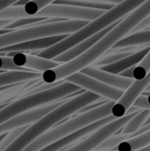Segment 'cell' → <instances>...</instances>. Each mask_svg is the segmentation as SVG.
<instances>
[{
    "instance_id": "1",
    "label": "cell",
    "mask_w": 150,
    "mask_h": 151,
    "mask_svg": "<svg viewBox=\"0 0 150 151\" xmlns=\"http://www.w3.org/2000/svg\"><path fill=\"white\" fill-rule=\"evenodd\" d=\"M150 16V0H147L95 42L87 51L74 59L64 63L55 68L42 73L43 82L50 84L66 79L67 77L80 72L82 69L95 63L120 40L128 35L142 21Z\"/></svg>"
},
{
    "instance_id": "2",
    "label": "cell",
    "mask_w": 150,
    "mask_h": 151,
    "mask_svg": "<svg viewBox=\"0 0 150 151\" xmlns=\"http://www.w3.org/2000/svg\"><path fill=\"white\" fill-rule=\"evenodd\" d=\"M101 99V96L90 91H84L79 96L67 99L63 104L54 109L35 123L29 126L7 149L4 151H23L40 136L50 130L54 126L79 112L83 108L91 105Z\"/></svg>"
},
{
    "instance_id": "3",
    "label": "cell",
    "mask_w": 150,
    "mask_h": 151,
    "mask_svg": "<svg viewBox=\"0 0 150 151\" xmlns=\"http://www.w3.org/2000/svg\"><path fill=\"white\" fill-rule=\"evenodd\" d=\"M146 1L147 0H124L121 3L115 4L113 8L105 11L102 15L90 21L81 29L68 35L66 38L53 46L42 50L37 53L36 56L47 59H53L83 40L92 36L93 35L114 24L116 21L129 15Z\"/></svg>"
},
{
    "instance_id": "4",
    "label": "cell",
    "mask_w": 150,
    "mask_h": 151,
    "mask_svg": "<svg viewBox=\"0 0 150 151\" xmlns=\"http://www.w3.org/2000/svg\"><path fill=\"white\" fill-rule=\"evenodd\" d=\"M117 102L109 101L100 106L80 113L73 119L54 127L36 139L23 151H39L46 146L66 137L96 121L103 119L112 115V107Z\"/></svg>"
},
{
    "instance_id": "5",
    "label": "cell",
    "mask_w": 150,
    "mask_h": 151,
    "mask_svg": "<svg viewBox=\"0 0 150 151\" xmlns=\"http://www.w3.org/2000/svg\"><path fill=\"white\" fill-rule=\"evenodd\" d=\"M82 90L84 91L80 87L65 81L63 83L49 89L27 95L0 110V126L20 113L55 103L76 92H82Z\"/></svg>"
},
{
    "instance_id": "6",
    "label": "cell",
    "mask_w": 150,
    "mask_h": 151,
    "mask_svg": "<svg viewBox=\"0 0 150 151\" xmlns=\"http://www.w3.org/2000/svg\"><path fill=\"white\" fill-rule=\"evenodd\" d=\"M89 22L85 20L66 19L42 25H32L21 29L12 30L0 35V50L30 40L45 38L60 35H72Z\"/></svg>"
},
{
    "instance_id": "7",
    "label": "cell",
    "mask_w": 150,
    "mask_h": 151,
    "mask_svg": "<svg viewBox=\"0 0 150 151\" xmlns=\"http://www.w3.org/2000/svg\"><path fill=\"white\" fill-rule=\"evenodd\" d=\"M141 111H142L141 109L132 106L124 117L118 119L117 120L102 127L101 128H99L96 131H95L94 133H92V134L88 135L86 139H84L78 144L64 151L95 150L102 143H103L107 139H109L111 136L114 135V134H116L119 130H121L134 116H136Z\"/></svg>"
},
{
    "instance_id": "8",
    "label": "cell",
    "mask_w": 150,
    "mask_h": 151,
    "mask_svg": "<svg viewBox=\"0 0 150 151\" xmlns=\"http://www.w3.org/2000/svg\"><path fill=\"white\" fill-rule=\"evenodd\" d=\"M105 11L83 8L68 4H51L38 12L34 17L41 18H59L64 19L92 21L102 15Z\"/></svg>"
},
{
    "instance_id": "9",
    "label": "cell",
    "mask_w": 150,
    "mask_h": 151,
    "mask_svg": "<svg viewBox=\"0 0 150 151\" xmlns=\"http://www.w3.org/2000/svg\"><path fill=\"white\" fill-rule=\"evenodd\" d=\"M65 81L77 85L86 91H90L100 96L101 97L109 99L110 101L118 102L125 93L124 90L107 85L95 78L82 73L81 72L76 73L67 77L66 79H65Z\"/></svg>"
},
{
    "instance_id": "10",
    "label": "cell",
    "mask_w": 150,
    "mask_h": 151,
    "mask_svg": "<svg viewBox=\"0 0 150 151\" xmlns=\"http://www.w3.org/2000/svg\"><path fill=\"white\" fill-rule=\"evenodd\" d=\"M65 101H58V102L57 101L55 103H52L44 106H41L38 108H34L33 110L25 111L23 113H20L15 116L14 118L9 119L8 121H6L5 123L0 126V134L9 133L10 131L21 127L31 126V124L35 123L43 116H45L46 114H48L54 109L63 104Z\"/></svg>"
},
{
    "instance_id": "11",
    "label": "cell",
    "mask_w": 150,
    "mask_h": 151,
    "mask_svg": "<svg viewBox=\"0 0 150 151\" xmlns=\"http://www.w3.org/2000/svg\"><path fill=\"white\" fill-rule=\"evenodd\" d=\"M150 85V72L147 76L141 81H134L133 83L125 91L123 96L112 107V116L117 119L124 117L128 110L133 106L136 99L143 94Z\"/></svg>"
},
{
    "instance_id": "12",
    "label": "cell",
    "mask_w": 150,
    "mask_h": 151,
    "mask_svg": "<svg viewBox=\"0 0 150 151\" xmlns=\"http://www.w3.org/2000/svg\"><path fill=\"white\" fill-rule=\"evenodd\" d=\"M118 119L114 116H110L108 118H105L103 119H101L99 121H96L66 137H64L48 146H46L45 148L40 150L39 151H58L61 150L62 149L65 148V147H68L69 145H72V143H74L75 142H77L78 140H80L82 139L84 136H87L89 134L91 133H94L95 131H96L97 129L101 128L102 127L109 124V123H111L115 120H117Z\"/></svg>"
},
{
    "instance_id": "13",
    "label": "cell",
    "mask_w": 150,
    "mask_h": 151,
    "mask_svg": "<svg viewBox=\"0 0 150 151\" xmlns=\"http://www.w3.org/2000/svg\"><path fill=\"white\" fill-rule=\"evenodd\" d=\"M15 65L19 67L27 68L38 73H44L50 69L60 65V63L52 59L43 58L38 56L30 55L23 52H9L7 57H11Z\"/></svg>"
},
{
    "instance_id": "14",
    "label": "cell",
    "mask_w": 150,
    "mask_h": 151,
    "mask_svg": "<svg viewBox=\"0 0 150 151\" xmlns=\"http://www.w3.org/2000/svg\"><path fill=\"white\" fill-rule=\"evenodd\" d=\"M122 20V19H121ZM121 20H118L116 21L114 24L109 26L108 27L101 30L100 32L93 35L92 36L83 40L82 42H79L78 44H76L75 46L72 47L71 49H69L68 50L65 51L64 53L58 55L57 57L54 58L52 60L58 62V63H66L69 62L72 59H74L75 58L79 57L80 55H81L82 53H84L85 51H87L89 48H91L95 42H97L103 36H104L109 31H111L114 27H116Z\"/></svg>"
},
{
    "instance_id": "15",
    "label": "cell",
    "mask_w": 150,
    "mask_h": 151,
    "mask_svg": "<svg viewBox=\"0 0 150 151\" xmlns=\"http://www.w3.org/2000/svg\"><path fill=\"white\" fill-rule=\"evenodd\" d=\"M82 73L88 75L92 78H95L107 85H110L111 87L117 88L121 90H127L128 88L135 81L134 79L123 77L119 74H114L106 71H103L100 68L95 67V66H87L86 68L82 69L80 71Z\"/></svg>"
},
{
    "instance_id": "16",
    "label": "cell",
    "mask_w": 150,
    "mask_h": 151,
    "mask_svg": "<svg viewBox=\"0 0 150 151\" xmlns=\"http://www.w3.org/2000/svg\"><path fill=\"white\" fill-rule=\"evenodd\" d=\"M68 35H60L55 36H50L45 38H39L34 40H30L19 44L9 46L0 50V53L3 52H22L27 50H45L53 46L54 44L61 42L66 38Z\"/></svg>"
},
{
    "instance_id": "17",
    "label": "cell",
    "mask_w": 150,
    "mask_h": 151,
    "mask_svg": "<svg viewBox=\"0 0 150 151\" xmlns=\"http://www.w3.org/2000/svg\"><path fill=\"white\" fill-rule=\"evenodd\" d=\"M150 50V45H147L145 47H142L141 49H140L139 50L135 51L134 53H133L132 55L122 58L121 60L110 64V65H101L99 66L100 69L114 73V74H119L120 73L133 67V66H137L141 61L142 59L146 57V55L149 52Z\"/></svg>"
},
{
    "instance_id": "18",
    "label": "cell",
    "mask_w": 150,
    "mask_h": 151,
    "mask_svg": "<svg viewBox=\"0 0 150 151\" xmlns=\"http://www.w3.org/2000/svg\"><path fill=\"white\" fill-rule=\"evenodd\" d=\"M149 44L150 45V28L136 32L125 37L111 48V51H115L124 48L139 47Z\"/></svg>"
},
{
    "instance_id": "19",
    "label": "cell",
    "mask_w": 150,
    "mask_h": 151,
    "mask_svg": "<svg viewBox=\"0 0 150 151\" xmlns=\"http://www.w3.org/2000/svg\"><path fill=\"white\" fill-rule=\"evenodd\" d=\"M40 77H42V74L38 72H3L0 73V88L14 85L16 83H23Z\"/></svg>"
},
{
    "instance_id": "20",
    "label": "cell",
    "mask_w": 150,
    "mask_h": 151,
    "mask_svg": "<svg viewBox=\"0 0 150 151\" xmlns=\"http://www.w3.org/2000/svg\"><path fill=\"white\" fill-rule=\"evenodd\" d=\"M150 129V124L148 125H144L141 128H140L139 130H137L136 132L133 133H130V134H114L112 136H111L109 139H107L103 143H102L97 149H95V150L96 151H103V150H110L113 148H115L117 145L118 146L120 143L131 140L133 138H135L142 134H144L145 132H147L148 130Z\"/></svg>"
},
{
    "instance_id": "21",
    "label": "cell",
    "mask_w": 150,
    "mask_h": 151,
    "mask_svg": "<svg viewBox=\"0 0 150 151\" xmlns=\"http://www.w3.org/2000/svg\"><path fill=\"white\" fill-rule=\"evenodd\" d=\"M150 146V129L144 134L126 141L117 147V151H138Z\"/></svg>"
},
{
    "instance_id": "22",
    "label": "cell",
    "mask_w": 150,
    "mask_h": 151,
    "mask_svg": "<svg viewBox=\"0 0 150 151\" xmlns=\"http://www.w3.org/2000/svg\"><path fill=\"white\" fill-rule=\"evenodd\" d=\"M139 50L140 49H137V47H130L128 49L124 48L121 50H118L117 51H114V52H110L109 54H104L103 56H102L99 59H97L95 62V65L101 66V65H110V64L118 62V61L121 60L122 58H125L132 55L133 53H134L135 51H137Z\"/></svg>"
},
{
    "instance_id": "23",
    "label": "cell",
    "mask_w": 150,
    "mask_h": 151,
    "mask_svg": "<svg viewBox=\"0 0 150 151\" xmlns=\"http://www.w3.org/2000/svg\"><path fill=\"white\" fill-rule=\"evenodd\" d=\"M150 116L149 110H142L136 116H134L121 130V132L118 134H130L136 132L140 128H141L148 118Z\"/></svg>"
},
{
    "instance_id": "24",
    "label": "cell",
    "mask_w": 150,
    "mask_h": 151,
    "mask_svg": "<svg viewBox=\"0 0 150 151\" xmlns=\"http://www.w3.org/2000/svg\"><path fill=\"white\" fill-rule=\"evenodd\" d=\"M26 18L32 17L26 12L24 6L11 5L7 7L4 11L0 12V19H19Z\"/></svg>"
},
{
    "instance_id": "25",
    "label": "cell",
    "mask_w": 150,
    "mask_h": 151,
    "mask_svg": "<svg viewBox=\"0 0 150 151\" xmlns=\"http://www.w3.org/2000/svg\"><path fill=\"white\" fill-rule=\"evenodd\" d=\"M56 0H31L29 3H27L24 8L26 12L31 16V17H34V15L40 12L42 9L45 8L46 6H48L49 4H51L55 2Z\"/></svg>"
},
{
    "instance_id": "26",
    "label": "cell",
    "mask_w": 150,
    "mask_h": 151,
    "mask_svg": "<svg viewBox=\"0 0 150 151\" xmlns=\"http://www.w3.org/2000/svg\"><path fill=\"white\" fill-rule=\"evenodd\" d=\"M150 72V50L142 61L133 70V79L141 81L144 79Z\"/></svg>"
},
{
    "instance_id": "27",
    "label": "cell",
    "mask_w": 150,
    "mask_h": 151,
    "mask_svg": "<svg viewBox=\"0 0 150 151\" xmlns=\"http://www.w3.org/2000/svg\"><path fill=\"white\" fill-rule=\"evenodd\" d=\"M29 127V126L21 127L16 129H13L6 134L4 138L0 142V151H4L5 149H7L25 130H27Z\"/></svg>"
},
{
    "instance_id": "28",
    "label": "cell",
    "mask_w": 150,
    "mask_h": 151,
    "mask_svg": "<svg viewBox=\"0 0 150 151\" xmlns=\"http://www.w3.org/2000/svg\"><path fill=\"white\" fill-rule=\"evenodd\" d=\"M49 18H41V17H32V18H26V19H15L11 24H10L9 26H7L5 27V29L8 30H12V29H16L21 27H29L34 24H37L39 22L44 21L45 19H47Z\"/></svg>"
},
{
    "instance_id": "29",
    "label": "cell",
    "mask_w": 150,
    "mask_h": 151,
    "mask_svg": "<svg viewBox=\"0 0 150 151\" xmlns=\"http://www.w3.org/2000/svg\"><path fill=\"white\" fill-rule=\"evenodd\" d=\"M0 71H16V72H34L27 68L19 67L13 62L12 57L0 56Z\"/></svg>"
},
{
    "instance_id": "30",
    "label": "cell",
    "mask_w": 150,
    "mask_h": 151,
    "mask_svg": "<svg viewBox=\"0 0 150 151\" xmlns=\"http://www.w3.org/2000/svg\"><path fill=\"white\" fill-rule=\"evenodd\" d=\"M149 95V94L143 93L141 96H140L136 99V101L133 103V106L141 109V110H149L150 111V104L148 103V96Z\"/></svg>"
},
{
    "instance_id": "31",
    "label": "cell",
    "mask_w": 150,
    "mask_h": 151,
    "mask_svg": "<svg viewBox=\"0 0 150 151\" xmlns=\"http://www.w3.org/2000/svg\"><path fill=\"white\" fill-rule=\"evenodd\" d=\"M149 27H150V16L149 18H147L144 21H142L140 25H138L129 35H132V34H134L136 32H139V31H141V30H145V29H148Z\"/></svg>"
},
{
    "instance_id": "32",
    "label": "cell",
    "mask_w": 150,
    "mask_h": 151,
    "mask_svg": "<svg viewBox=\"0 0 150 151\" xmlns=\"http://www.w3.org/2000/svg\"><path fill=\"white\" fill-rule=\"evenodd\" d=\"M19 0H0V12L4 11L9 6H11Z\"/></svg>"
},
{
    "instance_id": "33",
    "label": "cell",
    "mask_w": 150,
    "mask_h": 151,
    "mask_svg": "<svg viewBox=\"0 0 150 151\" xmlns=\"http://www.w3.org/2000/svg\"><path fill=\"white\" fill-rule=\"evenodd\" d=\"M135 67H136V66H133V67H131V68H129V69H127V70H126V71L120 73L119 75H121V76H123V77L133 79V70H134Z\"/></svg>"
},
{
    "instance_id": "34",
    "label": "cell",
    "mask_w": 150,
    "mask_h": 151,
    "mask_svg": "<svg viewBox=\"0 0 150 151\" xmlns=\"http://www.w3.org/2000/svg\"><path fill=\"white\" fill-rule=\"evenodd\" d=\"M87 1H91V2H97V3H106V4H118L124 0H87Z\"/></svg>"
},
{
    "instance_id": "35",
    "label": "cell",
    "mask_w": 150,
    "mask_h": 151,
    "mask_svg": "<svg viewBox=\"0 0 150 151\" xmlns=\"http://www.w3.org/2000/svg\"><path fill=\"white\" fill-rule=\"evenodd\" d=\"M15 19H0V29H5L7 26L11 24Z\"/></svg>"
},
{
    "instance_id": "36",
    "label": "cell",
    "mask_w": 150,
    "mask_h": 151,
    "mask_svg": "<svg viewBox=\"0 0 150 151\" xmlns=\"http://www.w3.org/2000/svg\"><path fill=\"white\" fill-rule=\"evenodd\" d=\"M31 0H19L17 3L14 4V5H17V6H25L27 3H29Z\"/></svg>"
},
{
    "instance_id": "37",
    "label": "cell",
    "mask_w": 150,
    "mask_h": 151,
    "mask_svg": "<svg viewBox=\"0 0 150 151\" xmlns=\"http://www.w3.org/2000/svg\"><path fill=\"white\" fill-rule=\"evenodd\" d=\"M12 86H13V85H11V86H6V87H3V88H0V93H1L2 91H4V90H7V89L11 88H12Z\"/></svg>"
},
{
    "instance_id": "38",
    "label": "cell",
    "mask_w": 150,
    "mask_h": 151,
    "mask_svg": "<svg viewBox=\"0 0 150 151\" xmlns=\"http://www.w3.org/2000/svg\"><path fill=\"white\" fill-rule=\"evenodd\" d=\"M12 30H8V29H0V35H4V34H6L8 32H11Z\"/></svg>"
},
{
    "instance_id": "39",
    "label": "cell",
    "mask_w": 150,
    "mask_h": 151,
    "mask_svg": "<svg viewBox=\"0 0 150 151\" xmlns=\"http://www.w3.org/2000/svg\"><path fill=\"white\" fill-rule=\"evenodd\" d=\"M143 93H146V94H150V85L146 88V90L143 92Z\"/></svg>"
},
{
    "instance_id": "40",
    "label": "cell",
    "mask_w": 150,
    "mask_h": 151,
    "mask_svg": "<svg viewBox=\"0 0 150 151\" xmlns=\"http://www.w3.org/2000/svg\"><path fill=\"white\" fill-rule=\"evenodd\" d=\"M8 104H0V110L3 109L4 107H5L6 105H8Z\"/></svg>"
},
{
    "instance_id": "41",
    "label": "cell",
    "mask_w": 150,
    "mask_h": 151,
    "mask_svg": "<svg viewBox=\"0 0 150 151\" xmlns=\"http://www.w3.org/2000/svg\"><path fill=\"white\" fill-rule=\"evenodd\" d=\"M6 134H7V133H6ZM6 134H0V142H1V141H2V140H3V139L4 138V136L6 135Z\"/></svg>"
},
{
    "instance_id": "42",
    "label": "cell",
    "mask_w": 150,
    "mask_h": 151,
    "mask_svg": "<svg viewBox=\"0 0 150 151\" xmlns=\"http://www.w3.org/2000/svg\"><path fill=\"white\" fill-rule=\"evenodd\" d=\"M148 124H150V116L148 118V119L146 120V122H145V124H144V125H148Z\"/></svg>"
},
{
    "instance_id": "43",
    "label": "cell",
    "mask_w": 150,
    "mask_h": 151,
    "mask_svg": "<svg viewBox=\"0 0 150 151\" xmlns=\"http://www.w3.org/2000/svg\"><path fill=\"white\" fill-rule=\"evenodd\" d=\"M148 103L150 104V94L148 96Z\"/></svg>"
},
{
    "instance_id": "44",
    "label": "cell",
    "mask_w": 150,
    "mask_h": 151,
    "mask_svg": "<svg viewBox=\"0 0 150 151\" xmlns=\"http://www.w3.org/2000/svg\"><path fill=\"white\" fill-rule=\"evenodd\" d=\"M3 73V71H0V73Z\"/></svg>"
}]
</instances>
